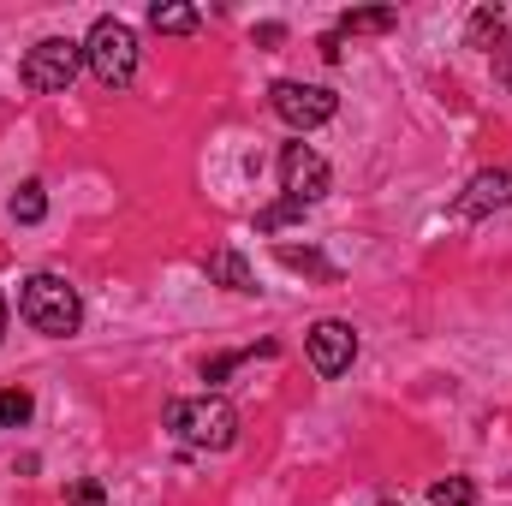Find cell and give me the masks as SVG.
<instances>
[{
  "label": "cell",
  "instance_id": "10",
  "mask_svg": "<svg viewBox=\"0 0 512 506\" xmlns=\"http://www.w3.org/2000/svg\"><path fill=\"white\" fill-rule=\"evenodd\" d=\"M203 268H209L215 280H227L233 292H256V280H251V268H245V256H239V251H215Z\"/></svg>",
  "mask_w": 512,
  "mask_h": 506
},
{
  "label": "cell",
  "instance_id": "22",
  "mask_svg": "<svg viewBox=\"0 0 512 506\" xmlns=\"http://www.w3.org/2000/svg\"><path fill=\"white\" fill-rule=\"evenodd\" d=\"M0 340H6V292H0Z\"/></svg>",
  "mask_w": 512,
  "mask_h": 506
},
{
  "label": "cell",
  "instance_id": "5",
  "mask_svg": "<svg viewBox=\"0 0 512 506\" xmlns=\"http://www.w3.org/2000/svg\"><path fill=\"white\" fill-rule=\"evenodd\" d=\"M268 108H274L292 131H316V126H328V120L340 114V96H334V90H322V84L280 78V84L268 90Z\"/></svg>",
  "mask_w": 512,
  "mask_h": 506
},
{
  "label": "cell",
  "instance_id": "15",
  "mask_svg": "<svg viewBox=\"0 0 512 506\" xmlns=\"http://www.w3.org/2000/svg\"><path fill=\"white\" fill-rule=\"evenodd\" d=\"M399 24V12H346L340 18V36H382Z\"/></svg>",
  "mask_w": 512,
  "mask_h": 506
},
{
  "label": "cell",
  "instance_id": "4",
  "mask_svg": "<svg viewBox=\"0 0 512 506\" xmlns=\"http://www.w3.org/2000/svg\"><path fill=\"white\" fill-rule=\"evenodd\" d=\"M78 66H84V42H72V36H42V42L24 54L18 84H24L30 96H60V90L78 78Z\"/></svg>",
  "mask_w": 512,
  "mask_h": 506
},
{
  "label": "cell",
  "instance_id": "13",
  "mask_svg": "<svg viewBox=\"0 0 512 506\" xmlns=\"http://www.w3.org/2000/svg\"><path fill=\"white\" fill-rule=\"evenodd\" d=\"M501 6H477L471 12V48H501Z\"/></svg>",
  "mask_w": 512,
  "mask_h": 506
},
{
  "label": "cell",
  "instance_id": "12",
  "mask_svg": "<svg viewBox=\"0 0 512 506\" xmlns=\"http://www.w3.org/2000/svg\"><path fill=\"white\" fill-rule=\"evenodd\" d=\"M429 506H477V483L471 477H441V483H429Z\"/></svg>",
  "mask_w": 512,
  "mask_h": 506
},
{
  "label": "cell",
  "instance_id": "6",
  "mask_svg": "<svg viewBox=\"0 0 512 506\" xmlns=\"http://www.w3.org/2000/svg\"><path fill=\"white\" fill-rule=\"evenodd\" d=\"M328 185H334V173H328V161L310 143H286L280 149V191H286V203L310 209V203L328 197Z\"/></svg>",
  "mask_w": 512,
  "mask_h": 506
},
{
  "label": "cell",
  "instance_id": "16",
  "mask_svg": "<svg viewBox=\"0 0 512 506\" xmlns=\"http://www.w3.org/2000/svg\"><path fill=\"white\" fill-rule=\"evenodd\" d=\"M298 215H304L298 203H274V209L256 215V233H274V227H286V221H298Z\"/></svg>",
  "mask_w": 512,
  "mask_h": 506
},
{
  "label": "cell",
  "instance_id": "20",
  "mask_svg": "<svg viewBox=\"0 0 512 506\" xmlns=\"http://www.w3.org/2000/svg\"><path fill=\"white\" fill-rule=\"evenodd\" d=\"M256 42H262V48H274V42H286V24H256Z\"/></svg>",
  "mask_w": 512,
  "mask_h": 506
},
{
  "label": "cell",
  "instance_id": "11",
  "mask_svg": "<svg viewBox=\"0 0 512 506\" xmlns=\"http://www.w3.org/2000/svg\"><path fill=\"white\" fill-rule=\"evenodd\" d=\"M42 215H48V191H42L36 179L18 185V197H12V221H18V227H36Z\"/></svg>",
  "mask_w": 512,
  "mask_h": 506
},
{
  "label": "cell",
  "instance_id": "8",
  "mask_svg": "<svg viewBox=\"0 0 512 506\" xmlns=\"http://www.w3.org/2000/svg\"><path fill=\"white\" fill-rule=\"evenodd\" d=\"M512 203V167H489V173H477L471 185H465V197L453 203V215L459 221H483L489 209H501Z\"/></svg>",
  "mask_w": 512,
  "mask_h": 506
},
{
  "label": "cell",
  "instance_id": "14",
  "mask_svg": "<svg viewBox=\"0 0 512 506\" xmlns=\"http://www.w3.org/2000/svg\"><path fill=\"white\" fill-rule=\"evenodd\" d=\"M30 411H36V399L24 387H0V429H24Z\"/></svg>",
  "mask_w": 512,
  "mask_h": 506
},
{
  "label": "cell",
  "instance_id": "1",
  "mask_svg": "<svg viewBox=\"0 0 512 506\" xmlns=\"http://www.w3.org/2000/svg\"><path fill=\"white\" fill-rule=\"evenodd\" d=\"M18 316H24L36 334L66 340V334H78V322H84V298H78V286L60 280V274H30L24 292H18Z\"/></svg>",
  "mask_w": 512,
  "mask_h": 506
},
{
  "label": "cell",
  "instance_id": "19",
  "mask_svg": "<svg viewBox=\"0 0 512 506\" xmlns=\"http://www.w3.org/2000/svg\"><path fill=\"white\" fill-rule=\"evenodd\" d=\"M495 72H501V84L512 90V36H501V54H495Z\"/></svg>",
  "mask_w": 512,
  "mask_h": 506
},
{
  "label": "cell",
  "instance_id": "21",
  "mask_svg": "<svg viewBox=\"0 0 512 506\" xmlns=\"http://www.w3.org/2000/svg\"><path fill=\"white\" fill-rule=\"evenodd\" d=\"M316 48H322V60H340V54H346V48H340V30H334V36H322Z\"/></svg>",
  "mask_w": 512,
  "mask_h": 506
},
{
  "label": "cell",
  "instance_id": "7",
  "mask_svg": "<svg viewBox=\"0 0 512 506\" xmlns=\"http://www.w3.org/2000/svg\"><path fill=\"white\" fill-rule=\"evenodd\" d=\"M304 352H310V370L316 376H346L352 370V358H358V334H352V322H316L310 334H304Z\"/></svg>",
  "mask_w": 512,
  "mask_h": 506
},
{
  "label": "cell",
  "instance_id": "17",
  "mask_svg": "<svg viewBox=\"0 0 512 506\" xmlns=\"http://www.w3.org/2000/svg\"><path fill=\"white\" fill-rule=\"evenodd\" d=\"M72 506H102V483H96V477L72 483Z\"/></svg>",
  "mask_w": 512,
  "mask_h": 506
},
{
  "label": "cell",
  "instance_id": "18",
  "mask_svg": "<svg viewBox=\"0 0 512 506\" xmlns=\"http://www.w3.org/2000/svg\"><path fill=\"white\" fill-rule=\"evenodd\" d=\"M280 262H286V268H316V274H328V262L316 251H280Z\"/></svg>",
  "mask_w": 512,
  "mask_h": 506
},
{
  "label": "cell",
  "instance_id": "2",
  "mask_svg": "<svg viewBox=\"0 0 512 506\" xmlns=\"http://www.w3.org/2000/svg\"><path fill=\"white\" fill-rule=\"evenodd\" d=\"M167 429H173L185 447L227 453V447L239 441V411H233L221 393H197V399H173V405H167Z\"/></svg>",
  "mask_w": 512,
  "mask_h": 506
},
{
  "label": "cell",
  "instance_id": "9",
  "mask_svg": "<svg viewBox=\"0 0 512 506\" xmlns=\"http://www.w3.org/2000/svg\"><path fill=\"white\" fill-rule=\"evenodd\" d=\"M149 24H155L161 36H191V30L203 24V12H197V6H179V0H173V6H149Z\"/></svg>",
  "mask_w": 512,
  "mask_h": 506
},
{
  "label": "cell",
  "instance_id": "3",
  "mask_svg": "<svg viewBox=\"0 0 512 506\" xmlns=\"http://www.w3.org/2000/svg\"><path fill=\"white\" fill-rule=\"evenodd\" d=\"M84 66L96 72L102 90H126L137 78V36H131L126 18H96L90 36H84Z\"/></svg>",
  "mask_w": 512,
  "mask_h": 506
}]
</instances>
